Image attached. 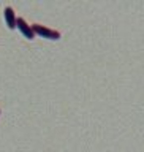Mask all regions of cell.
Listing matches in <instances>:
<instances>
[{
	"label": "cell",
	"mask_w": 144,
	"mask_h": 152,
	"mask_svg": "<svg viewBox=\"0 0 144 152\" xmlns=\"http://www.w3.org/2000/svg\"><path fill=\"white\" fill-rule=\"evenodd\" d=\"M33 30H35L37 33H40V35H43V37L49 38V40H59V37H60L59 32H54V30H51V28L41 27V26H38V24L33 26Z\"/></svg>",
	"instance_id": "6da1fadb"
},
{
	"label": "cell",
	"mask_w": 144,
	"mask_h": 152,
	"mask_svg": "<svg viewBox=\"0 0 144 152\" xmlns=\"http://www.w3.org/2000/svg\"><path fill=\"white\" fill-rule=\"evenodd\" d=\"M18 27H19V30H21V32H22L27 38H33V30L27 26L26 21H24L22 18H19V19H18Z\"/></svg>",
	"instance_id": "7a4b0ae2"
},
{
	"label": "cell",
	"mask_w": 144,
	"mask_h": 152,
	"mask_svg": "<svg viewBox=\"0 0 144 152\" xmlns=\"http://www.w3.org/2000/svg\"><path fill=\"white\" fill-rule=\"evenodd\" d=\"M5 19H7L10 28H14V27H16V26H14V14H13V10L10 8V7L5 10Z\"/></svg>",
	"instance_id": "3957f363"
}]
</instances>
